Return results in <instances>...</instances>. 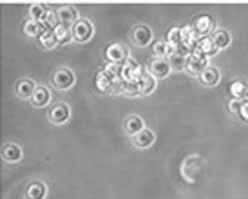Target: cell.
I'll list each match as a JSON object with an SVG mask.
<instances>
[{"instance_id": "cell-1", "label": "cell", "mask_w": 248, "mask_h": 199, "mask_svg": "<svg viewBox=\"0 0 248 199\" xmlns=\"http://www.w3.org/2000/svg\"><path fill=\"white\" fill-rule=\"evenodd\" d=\"M122 82H116L105 69L98 71L96 76H94V85H96V89L100 92H120V83Z\"/></svg>"}, {"instance_id": "cell-2", "label": "cell", "mask_w": 248, "mask_h": 199, "mask_svg": "<svg viewBox=\"0 0 248 199\" xmlns=\"http://www.w3.org/2000/svg\"><path fill=\"white\" fill-rule=\"evenodd\" d=\"M208 65H210V63H208V56H205L203 53H200V51H194V53H190L188 58H186V71L192 76H200Z\"/></svg>"}, {"instance_id": "cell-3", "label": "cell", "mask_w": 248, "mask_h": 199, "mask_svg": "<svg viewBox=\"0 0 248 199\" xmlns=\"http://www.w3.org/2000/svg\"><path fill=\"white\" fill-rule=\"evenodd\" d=\"M147 75L145 73V69L140 65L138 62H134V60H127V62L124 63V82H131V83H138L143 76Z\"/></svg>"}, {"instance_id": "cell-4", "label": "cell", "mask_w": 248, "mask_h": 199, "mask_svg": "<svg viewBox=\"0 0 248 199\" xmlns=\"http://www.w3.org/2000/svg\"><path fill=\"white\" fill-rule=\"evenodd\" d=\"M71 29H73V40L76 42H87L94 33V28L87 18H80Z\"/></svg>"}, {"instance_id": "cell-5", "label": "cell", "mask_w": 248, "mask_h": 199, "mask_svg": "<svg viewBox=\"0 0 248 199\" xmlns=\"http://www.w3.org/2000/svg\"><path fill=\"white\" fill-rule=\"evenodd\" d=\"M53 85L60 91H67L75 85V75L69 69H58L53 76Z\"/></svg>"}, {"instance_id": "cell-6", "label": "cell", "mask_w": 248, "mask_h": 199, "mask_svg": "<svg viewBox=\"0 0 248 199\" xmlns=\"http://www.w3.org/2000/svg\"><path fill=\"white\" fill-rule=\"evenodd\" d=\"M71 118V110H69V105L67 103H56L53 109L49 110V120L53 122L55 125H62L65 123L67 120Z\"/></svg>"}, {"instance_id": "cell-7", "label": "cell", "mask_w": 248, "mask_h": 199, "mask_svg": "<svg viewBox=\"0 0 248 199\" xmlns=\"http://www.w3.org/2000/svg\"><path fill=\"white\" fill-rule=\"evenodd\" d=\"M105 56H107V62L109 63H125L129 58H127V49L122 44H112L107 47L105 51Z\"/></svg>"}, {"instance_id": "cell-8", "label": "cell", "mask_w": 248, "mask_h": 199, "mask_svg": "<svg viewBox=\"0 0 248 199\" xmlns=\"http://www.w3.org/2000/svg\"><path fill=\"white\" fill-rule=\"evenodd\" d=\"M56 15H58L60 24H62V26H67V28H73L76 22L80 20V18H78V11H76L73 6H62L56 11Z\"/></svg>"}, {"instance_id": "cell-9", "label": "cell", "mask_w": 248, "mask_h": 199, "mask_svg": "<svg viewBox=\"0 0 248 199\" xmlns=\"http://www.w3.org/2000/svg\"><path fill=\"white\" fill-rule=\"evenodd\" d=\"M194 31L200 34V36H210V33L214 31V20L212 16L208 15H200L196 20H194Z\"/></svg>"}, {"instance_id": "cell-10", "label": "cell", "mask_w": 248, "mask_h": 199, "mask_svg": "<svg viewBox=\"0 0 248 199\" xmlns=\"http://www.w3.org/2000/svg\"><path fill=\"white\" fill-rule=\"evenodd\" d=\"M131 38L136 46L145 47V46H149V42L152 40V29L147 28V26H136V28L132 29Z\"/></svg>"}, {"instance_id": "cell-11", "label": "cell", "mask_w": 248, "mask_h": 199, "mask_svg": "<svg viewBox=\"0 0 248 199\" xmlns=\"http://www.w3.org/2000/svg\"><path fill=\"white\" fill-rule=\"evenodd\" d=\"M170 71H172V67H170L169 60H165V58H154V60H152L151 75L154 76V78H165V76L170 75Z\"/></svg>"}, {"instance_id": "cell-12", "label": "cell", "mask_w": 248, "mask_h": 199, "mask_svg": "<svg viewBox=\"0 0 248 199\" xmlns=\"http://www.w3.org/2000/svg\"><path fill=\"white\" fill-rule=\"evenodd\" d=\"M228 94H232V100L245 102V100H248V83L243 82V80H235V82L230 83Z\"/></svg>"}, {"instance_id": "cell-13", "label": "cell", "mask_w": 248, "mask_h": 199, "mask_svg": "<svg viewBox=\"0 0 248 199\" xmlns=\"http://www.w3.org/2000/svg\"><path fill=\"white\" fill-rule=\"evenodd\" d=\"M219 78H221L219 71H217L216 67H212V65H208V67L205 69L200 76H198L200 83L201 85H205V87H214L216 83L219 82Z\"/></svg>"}, {"instance_id": "cell-14", "label": "cell", "mask_w": 248, "mask_h": 199, "mask_svg": "<svg viewBox=\"0 0 248 199\" xmlns=\"http://www.w3.org/2000/svg\"><path fill=\"white\" fill-rule=\"evenodd\" d=\"M154 139H156V136H154V131L147 129V127L132 138V141H134V145H136L138 149H149V147L154 143Z\"/></svg>"}, {"instance_id": "cell-15", "label": "cell", "mask_w": 248, "mask_h": 199, "mask_svg": "<svg viewBox=\"0 0 248 199\" xmlns=\"http://www.w3.org/2000/svg\"><path fill=\"white\" fill-rule=\"evenodd\" d=\"M47 194V186L44 185L42 181L35 179L28 185V190H26V198L28 199H44Z\"/></svg>"}, {"instance_id": "cell-16", "label": "cell", "mask_w": 248, "mask_h": 199, "mask_svg": "<svg viewBox=\"0 0 248 199\" xmlns=\"http://www.w3.org/2000/svg\"><path fill=\"white\" fill-rule=\"evenodd\" d=\"M15 91H16V94L20 98H24V100H31L36 91V85L33 80H28V78H26V80H20V82L16 83Z\"/></svg>"}, {"instance_id": "cell-17", "label": "cell", "mask_w": 248, "mask_h": 199, "mask_svg": "<svg viewBox=\"0 0 248 199\" xmlns=\"http://www.w3.org/2000/svg\"><path fill=\"white\" fill-rule=\"evenodd\" d=\"M49 102H51V91L47 87H36L35 94L31 98V103L38 109H42V107H47Z\"/></svg>"}, {"instance_id": "cell-18", "label": "cell", "mask_w": 248, "mask_h": 199, "mask_svg": "<svg viewBox=\"0 0 248 199\" xmlns=\"http://www.w3.org/2000/svg\"><path fill=\"white\" fill-rule=\"evenodd\" d=\"M196 51H200V53H203L205 56H214L216 53H217V47H216V44H214L212 36H201L200 42H198V49Z\"/></svg>"}, {"instance_id": "cell-19", "label": "cell", "mask_w": 248, "mask_h": 199, "mask_svg": "<svg viewBox=\"0 0 248 199\" xmlns=\"http://www.w3.org/2000/svg\"><path fill=\"white\" fill-rule=\"evenodd\" d=\"M143 129H145L143 120L140 116H136V114H132V116H129L125 120V131L129 132V134H132V136H136V134L141 132Z\"/></svg>"}, {"instance_id": "cell-20", "label": "cell", "mask_w": 248, "mask_h": 199, "mask_svg": "<svg viewBox=\"0 0 248 199\" xmlns=\"http://www.w3.org/2000/svg\"><path fill=\"white\" fill-rule=\"evenodd\" d=\"M156 89V78L152 75H145L138 82V94L140 96H147L152 91Z\"/></svg>"}, {"instance_id": "cell-21", "label": "cell", "mask_w": 248, "mask_h": 199, "mask_svg": "<svg viewBox=\"0 0 248 199\" xmlns=\"http://www.w3.org/2000/svg\"><path fill=\"white\" fill-rule=\"evenodd\" d=\"M46 31H47V28L42 22H36V20H29L24 26V33L28 34V36H33V38H40Z\"/></svg>"}, {"instance_id": "cell-22", "label": "cell", "mask_w": 248, "mask_h": 199, "mask_svg": "<svg viewBox=\"0 0 248 199\" xmlns=\"http://www.w3.org/2000/svg\"><path fill=\"white\" fill-rule=\"evenodd\" d=\"M2 156H4V159H6V161H9V163L20 161V159H22V149L18 147V145L9 143V145H6V147L2 149Z\"/></svg>"}, {"instance_id": "cell-23", "label": "cell", "mask_w": 248, "mask_h": 199, "mask_svg": "<svg viewBox=\"0 0 248 199\" xmlns=\"http://www.w3.org/2000/svg\"><path fill=\"white\" fill-rule=\"evenodd\" d=\"M212 40H214V44H216L217 51H221V49H227L228 46H230L232 36H230V33H228V31H225V29H219V31H216V33L212 34Z\"/></svg>"}, {"instance_id": "cell-24", "label": "cell", "mask_w": 248, "mask_h": 199, "mask_svg": "<svg viewBox=\"0 0 248 199\" xmlns=\"http://www.w3.org/2000/svg\"><path fill=\"white\" fill-rule=\"evenodd\" d=\"M55 36H56V40H58V44H67V42L73 40V29L60 24V26L55 29Z\"/></svg>"}, {"instance_id": "cell-25", "label": "cell", "mask_w": 248, "mask_h": 199, "mask_svg": "<svg viewBox=\"0 0 248 199\" xmlns=\"http://www.w3.org/2000/svg\"><path fill=\"white\" fill-rule=\"evenodd\" d=\"M38 42H40L42 47H46V49H53L56 44H58V40H56V36H55V31H51V29H47L46 33L42 34L40 38H38Z\"/></svg>"}, {"instance_id": "cell-26", "label": "cell", "mask_w": 248, "mask_h": 199, "mask_svg": "<svg viewBox=\"0 0 248 199\" xmlns=\"http://www.w3.org/2000/svg\"><path fill=\"white\" fill-rule=\"evenodd\" d=\"M167 44L170 46H181L183 44V29L181 28H172L167 33Z\"/></svg>"}, {"instance_id": "cell-27", "label": "cell", "mask_w": 248, "mask_h": 199, "mask_svg": "<svg viewBox=\"0 0 248 199\" xmlns=\"http://www.w3.org/2000/svg\"><path fill=\"white\" fill-rule=\"evenodd\" d=\"M47 7L44 6V4H33V6L29 7V16H31V20H36L40 22L46 15H47Z\"/></svg>"}, {"instance_id": "cell-28", "label": "cell", "mask_w": 248, "mask_h": 199, "mask_svg": "<svg viewBox=\"0 0 248 199\" xmlns=\"http://www.w3.org/2000/svg\"><path fill=\"white\" fill-rule=\"evenodd\" d=\"M186 58H188V56L176 53V55L169 56V63H170V67L176 69V71H183V69H186Z\"/></svg>"}, {"instance_id": "cell-29", "label": "cell", "mask_w": 248, "mask_h": 199, "mask_svg": "<svg viewBox=\"0 0 248 199\" xmlns=\"http://www.w3.org/2000/svg\"><path fill=\"white\" fill-rule=\"evenodd\" d=\"M105 71H107L116 82H122V80H124V78H122V76H124V63H107V65H105Z\"/></svg>"}, {"instance_id": "cell-30", "label": "cell", "mask_w": 248, "mask_h": 199, "mask_svg": "<svg viewBox=\"0 0 248 199\" xmlns=\"http://www.w3.org/2000/svg\"><path fill=\"white\" fill-rule=\"evenodd\" d=\"M120 92H124L127 96H140L138 94V83L122 82L120 83Z\"/></svg>"}, {"instance_id": "cell-31", "label": "cell", "mask_w": 248, "mask_h": 199, "mask_svg": "<svg viewBox=\"0 0 248 199\" xmlns=\"http://www.w3.org/2000/svg\"><path fill=\"white\" fill-rule=\"evenodd\" d=\"M152 51H154L156 58H165V56H169V44L167 42H156L152 46Z\"/></svg>"}, {"instance_id": "cell-32", "label": "cell", "mask_w": 248, "mask_h": 199, "mask_svg": "<svg viewBox=\"0 0 248 199\" xmlns=\"http://www.w3.org/2000/svg\"><path fill=\"white\" fill-rule=\"evenodd\" d=\"M239 120H243L245 123H248V100L241 102V109H239V114H237Z\"/></svg>"}, {"instance_id": "cell-33", "label": "cell", "mask_w": 248, "mask_h": 199, "mask_svg": "<svg viewBox=\"0 0 248 199\" xmlns=\"http://www.w3.org/2000/svg\"><path fill=\"white\" fill-rule=\"evenodd\" d=\"M239 109H241V102H237V100L228 102V110H230V114L237 116V114H239Z\"/></svg>"}]
</instances>
